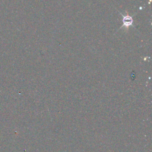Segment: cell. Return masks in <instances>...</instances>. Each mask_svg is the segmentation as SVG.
I'll use <instances>...</instances> for the list:
<instances>
[{
  "label": "cell",
  "instance_id": "cell-1",
  "mask_svg": "<svg viewBox=\"0 0 152 152\" xmlns=\"http://www.w3.org/2000/svg\"><path fill=\"white\" fill-rule=\"evenodd\" d=\"M123 17V26H125L126 27H130L131 26L133 25V19L131 16H130L128 15L127 16H123V14H121Z\"/></svg>",
  "mask_w": 152,
  "mask_h": 152
}]
</instances>
